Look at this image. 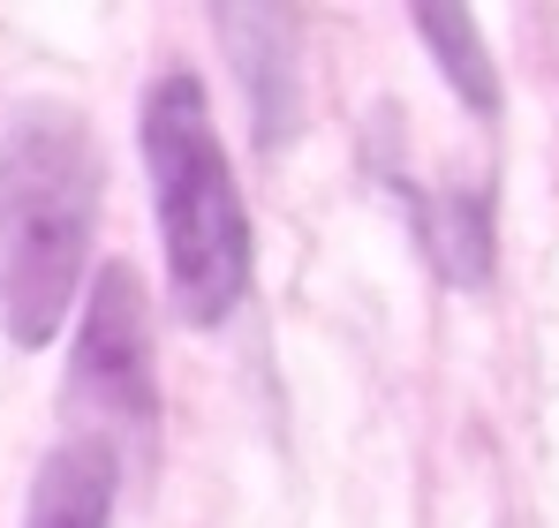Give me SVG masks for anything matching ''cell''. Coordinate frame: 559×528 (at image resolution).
<instances>
[{"label": "cell", "instance_id": "1", "mask_svg": "<svg viewBox=\"0 0 559 528\" xmlns=\"http://www.w3.org/2000/svg\"><path fill=\"white\" fill-rule=\"evenodd\" d=\"M106 204V159L92 121L61 98L15 106L0 129V325L38 355L76 310Z\"/></svg>", "mask_w": 559, "mask_h": 528}, {"label": "cell", "instance_id": "2", "mask_svg": "<svg viewBox=\"0 0 559 528\" xmlns=\"http://www.w3.org/2000/svg\"><path fill=\"white\" fill-rule=\"evenodd\" d=\"M136 144L167 242V295L189 325H219L250 295V212L212 129V98L189 69H167L136 106Z\"/></svg>", "mask_w": 559, "mask_h": 528}, {"label": "cell", "instance_id": "3", "mask_svg": "<svg viewBox=\"0 0 559 528\" xmlns=\"http://www.w3.org/2000/svg\"><path fill=\"white\" fill-rule=\"evenodd\" d=\"M69 400L98 416V439L152 445L159 431V362H152V302L136 264H98L84 333L69 362Z\"/></svg>", "mask_w": 559, "mask_h": 528}, {"label": "cell", "instance_id": "4", "mask_svg": "<svg viewBox=\"0 0 559 528\" xmlns=\"http://www.w3.org/2000/svg\"><path fill=\"white\" fill-rule=\"evenodd\" d=\"M219 46L235 53V84L250 98V129L258 144L280 152L302 129V61H295V15L287 8H258V0H219L212 8Z\"/></svg>", "mask_w": 559, "mask_h": 528}, {"label": "cell", "instance_id": "5", "mask_svg": "<svg viewBox=\"0 0 559 528\" xmlns=\"http://www.w3.org/2000/svg\"><path fill=\"white\" fill-rule=\"evenodd\" d=\"M114 491H121V445L98 431H69L31 476L23 528H114Z\"/></svg>", "mask_w": 559, "mask_h": 528}, {"label": "cell", "instance_id": "6", "mask_svg": "<svg viewBox=\"0 0 559 528\" xmlns=\"http://www.w3.org/2000/svg\"><path fill=\"white\" fill-rule=\"evenodd\" d=\"M385 189L408 204L416 242H424V257L439 264L447 287H484L491 279V189L484 181L476 189H447V196H424L401 167H385Z\"/></svg>", "mask_w": 559, "mask_h": 528}, {"label": "cell", "instance_id": "7", "mask_svg": "<svg viewBox=\"0 0 559 528\" xmlns=\"http://www.w3.org/2000/svg\"><path fill=\"white\" fill-rule=\"evenodd\" d=\"M416 38L439 53V76L462 91V106L476 121H499V69L484 53V31L468 8H416Z\"/></svg>", "mask_w": 559, "mask_h": 528}]
</instances>
